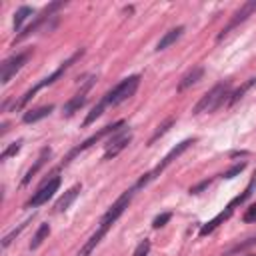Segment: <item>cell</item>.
Masks as SVG:
<instances>
[{
    "label": "cell",
    "instance_id": "obj_24",
    "mask_svg": "<svg viewBox=\"0 0 256 256\" xmlns=\"http://www.w3.org/2000/svg\"><path fill=\"white\" fill-rule=\"evenodd\" d=\"M254 188H256V172H254V176L250 178V182H248V186L244 188V192H242L240 196H236V198H234V200H232L230 204H232L234 208H236L238 204H244V202H246V200H248V198L252 196V192H254Z\"/></svg>",
    "mask_w": 256,
    "mask_h": 256
},
{
    "label": "cell",
    "instance_id": "obj_33",
    "mask_svg": "<svg viewBox=\"0 0 256 256\" xmlns=\"http://www.w3.org/2000/svg\"><path fill=\"white\" fill-rule=\"evenodd\" d=\"M246 154H248L246 150H240V152H238V150H234V152H230V158H238V156H246Z\"/></svg>",
    "mask_w": 256,
    "mask_h": 256
},
{
    "label": "cell",
    "instance_id": "obj_14",
    "mask_svg": "<svg viewBox=\"0 0 256 256\" xmlns=\"http://www.w3.org/2000/svg\"><path fill=\"white\" fill-rule=\"evenodd\" d=\"M232 214H234V206H232V204H228V206H226L222 212H218L210 222H206V224H202V226H200V236H208V234H212V232H214L220 224H224Z\"/></svg>",
    "mask_w": 256,
    "mask_h": 256
},
{
    "label": "cell",
    "instance_id": "obj_12",
    "mask_svg": "<svg viewBox=\"0 0 256 256\" xmlns=\"http://www.w3.org/2000/svg\"><path fill=\"white\" fill-rule=\"evenodd\" d=\"M132 142V134L130 132H124V134H114L110 136L108 144H106V152L102 156V160H110V158H116L124 148H128V144Z\"/></svg>",
    "mask_w": 256,
    "mask_h": 256
},
{
    "label": "cell",
    "instance_id": "obj_5",
    "mask_svg": "<svg viewBox=\"0 0 256 256\" xmlns=\"http://www.w3.org/2000/svg\"><path fill=\"white\" fill-rule=\"evenodd\" d=\"M126 126V120H118V122H114V124H108V126H104V128H100L96 134H92L90 138H86L82 144H78V146H74L70 152H68V156L64 158V162H62V166H66L70 160H74V156H78L80 152H84V150H88L90 146H94L96 142H100L102 138H106V136H114L116 132H120L122 128Z\"/></svg>",
    "mask_w": 256,
    "mask_h": 256
},
{
    "label": "cell",
    "instance_id": "obj_6",
    "mask_svg": "<svg viewBox=\"0 0 256 256\" xmlns=\"http://www.w3.org/2000/svg\"><path fill=\"white\" fill-rule=\"evenodd\" d=\"M62 6H64V2H52V4H48V6H46V8H44L36 18H34V22H32V24H28V26H26V28H24L16 38H14V44H16V42H22V40H26L28 36H32L34 32H38V28H42L50 18H56V10H60Z\"/></svg>",
    "mask_w": 256,
    "mask_h": 256
},
{
    "label": "cell",
    "instance_id": "obj_16",
    "mask_svg": "<svg viewBox=\"0 0 256 256\" xmlns=\"http://www.w3.org/2000/svg\"><path fill=\"white\" fill-rule=\"evenodd\" d=\"M202 76H204V68H202V66L190 68V70L180 78V82H178V92H184L186 88H190L192 84H196L198 80H202Z\"/></svg>",
    "mask_w": 256,
    "mask_h": 256
},
{
    "label": "cell",
    "instance_id": "obj_11",
    "mask_svg": "<svg viewBox=\"0 0 256 256\" xmlns=\"http://www.w3.org/2000/svg\"><path fill=\"white\" fill-rule=\"evenodd\" d=\"M94 80H96V76H88V80L82 84L80 92H76L70 100H66V104L62 106V114H64V116H72L74 112H78V110L86 104V100H88V90L92 88Z\"/></svg>",
    "mask_w": 256,
    "mask_h": 256
},
{
    "label": "cell",
    "instance_id": "obj_18",
    "mask_svg": "<svg viewBox=\"0 0 256 256\" xmlns=\"http://www.w3.org/2000/svg\"><path fill=\"white\" fill-rule=\"evenodd\" d=\"M184 34V26H176V28H170L160 40H158V44H156V50L160 52V50H166L168 46H172L180 36Z\"/></svg>",
    "mask_w": 256,
    "mask_h": 256
},
{
    "label": "cell",
    "instance_id": "obj_34",
    "mask_svg": "<svg viewBox=\"0 0 256 256\" xmlns=\"http://www.w3.org/2000/svg\"><path fill=\"white\" fill-rule=\"evenodd\" d=\"M6 130H8V124L4 122V124H2V130H0V136H4V134H6Z\"/></svg>",
    "mask_w": 256,
    "mask_h": 256
},
{
    "label": "cell",
    "instance_id": "obj_22",
    "mask_svg": "<svg viewBox=\"0 0 256 256\" xmlns=\"http://www.w3.org/2000/svg\"><path fill=\"white\" fill-rule=\"evenodd\" d=\"M32 14H34V8H30V6H20V8L14 12V22H12L14 32H18L20 26L24 24V20H26L28 16H32Z\"/></svg>",
    "mask_w": 256,
    "mask_h": 256
},
{
    "label": "cell",
    "instance_id": "obj_29",
    "mask_svg": "<svg viewBox=\"0 0 256 256\" xmlns=\"http://www.w3.org/2000/svg\"><path fill=\"white\" fill-rule=\"evenodd\" d=\"M242 222H246V224H254V222H256V204H250V206L244 210Z\"/></svg>",
    "mask_w": 256,
    "mask_h": 256
},
{
    "label": "cell",
    "instance_id": "obj_15",
    "mask_svg": "<svg viewBox=\"0 0 256 256\" xmlns=\"http://www.w3.org/2000/svg\"><path fill=\"white\" fill-rule=\"evenodd\" d=\"M80 190H82V184H74L72 188H68L58 200H56V204H54V208H56V212H64V210H68L70 208V204L76 200V196L80 194Z\"/></svg>",
    "mask_w": 256,
    "mask_h": 256
},
{
    "label": "cell",
    "instance_id": "obj_28",
    "mask_svg": "<svg viewBox=\"0 0 256 256\" xmlns=\"http://www.w3.org/2000/svg\"><path fill=\"white\" fill-rule=\"evenodd\" d=\"M246 168V162H238V164H234L232 168H228L224 174H222V178H226V180H230V178H234V176H238L242 170Z\"/></svg>",
    "mask_w": 256,
    "mask_h": 256
},
{
    "label": "cell",
    "instance_id": "obj_32",
    "mask_svg": "<svg viewBox=\"0 0 256 256\" xmlns=\"http://www.w3.org/2000/svg\"><path fill=\"white\" fill-rule=\"evenodd\" d=\"M148 252H150V240H142L138 246H136V250H134V254L132 256H148Z\"/></svg>",
    "mask_w": 256,
    "mask_h": 256
},
{
    "label": "cell",
    "instance_id": "obj_13",
    "mask_svg": "<svg viewBox=\"0 0 256 256\" xmlns=\"http://www.w3.org/2000/svg\"><path fill=\"white\" fill-rule=\"evenodd\" d=\"M50 156H52V150H50L48 146H44V148L40 150V154H38V158L34 160V164H32V166H30V168L26 170V174H24V178L20 180V184H22V186H26V184H30V182H32V178H34V176H36V174H38V172H40V170L44 168V164H46V162L50 160Z\"/></svg>",
    "mask_w": 256,
    "mask_h": 256
},
{
    "label": "cell",
    "instance_id": "obj_4",
    "mask_svg": "<svg viewBox=\"0 0 256 256\" xmlns=\"http://www.w3.org/2000/svg\"><path fill=\"white\" fill-rule=\"evenodd\" d=\"M138 86H140V74H132V76L120 80L112 90H108L104 94V100H106L108 106H118L120 102H124L130 96H134V92L138 90Z\"/></svg>",
    "mask_w": 256,
    "mask_h": 256
},
{
    "label": "cell",
    "instance_id": "obj_10",
    "mask_svg": "<svg viewBox=\"0 0 256 256\" xmlns=\"http://www.w3.org/2000/svg\"><path fill=\"white\" fill-rule=\"evenodd\" d=\"M194 142H196V138H186V140H182L180 144H176V146H174V148H172V150H170V152H168V154H166V156L160 160V164H158V166H156L152 172H146L148 180L152 182L154 178H158V176H160V174H162V172H164V170H166V168H168V166H170V164H172V162H174V160H176V158H178L182 152H186V150H188V148H190Z\"/></svg>",
    "mask_w": 256,
    "mask_h": 256
},
{
    "label": "cell",
    "instance_id": "obj_9",
    "mask_svg": "<svg viewBox=\"0 0 256 256\" xmlns=\"http://www.w3.org/2000/svg\"><path fill=\"white\" fill-rule=\"evenodd\" d=\"M60 182H62V178L60 176H52V178H48L30 198H28V202L24 204L26 208H38V206H42V204H46L52 196H54V192L60 188Z\"/></svg>",
    "mask_w": 256,
    "mask_h": 256
},
{
    "label": "cell",
    "instance_id": "obj_3",
    "mask_svg": "<svg viewBox=\"0 0 256 256\" xmlns=\"http://www.w3.org/2000/svg\"><path fill=\"white\" fill-rule=\"evenodd\" d=\"M230 80H222V82H218V84H214L198 102H196V106L192 108V114L194 116H200V114H204V112H212V110H216V108H220L222 104H226L228 102V96H230Z\"/></svg>",
    "mask_w": 256,
    "mask_h": 256
},
{
    "label": "cell",
    "instance_id": "obj_21",
    "mask_svg": "<svg viewBox=\"0 0 256 256\" xmlns=\"http://www.w3.org/2000/svg\"><path fill=\"white\" fill-rule=\"evenodd\" d=\"M108 104H106V100H104V96L96 102V106L86 114V118H84V122H82V126H90L92 122H96V118H100L102 114H104V108H106Z\"/></svg>",
    "mask_w": 256,
    "mask_h": 256
},
{
    "label": "cell",
    "instance_id": "obj_1",
    "mask_svg": "<svg viewBox=\"0 0 256 256\" xmlns=\"http://www.w3.org/2000/svg\"><path fill=\"white\" fill-rule=\"evenodd\" d=\"M134 192H136V186H132V188H128V190H124L118 198H116V202L108 208V212L102 216V220H100V226L96 228V232L84 242V246L78 250V256H90L94 250H96V246L102 242V238L108 234V230L114 226V222L124 214V210L128 208V204L132 202V198H134Z\"/></svg>",
    "mask_w": 256,
    "mask_h": 256
},
{
    "label": "cell",
    "instance_id": "obj_7",
    "mask_svg": "<svg viewBox=\"0 0 256 256\" xmlns=\"http://www.w3.org/2000/svg\"><path fill=\"white\" fill-rule=\"evenodd\" d=\"M32 56V48H26L22 52H16L14 56L6 58L2 64H0V82L2 84H8L12 80V76H16V72L28 62V58Z\"/></svg>",
    "mask_w": 256,
    "mask_h": 256
},
{
    "label": "cell",
    "instance_id": "obj_31",
    "mask_svg": "<svg viewBox=\"0 0 256 256\" xmlns=\"http://www.w3.org/2000/svg\"><path fill=\"white\" fill-rule=\"evenodd\" d=\"M170 218H172L170 212H162V214H158V216L152 220V228H160V226H164L166 222H170Z\"/></svg>",
    "mask_w": 256,
    "mask_h": 256
},
{
    "label": "cell",
    "instance_id": "obj_19",
    "mask_svg": "<svg viewBox=\"0 0 256 256\" xmlns=\"http://www.w3.org/2000/svg\"><path fill=\"white\" fill-rule=\"evenodd\" d=\"M254 84H256V78H248L246 82H242V84H240V86H238V88H236L234 92H230V96H228V102H226V106H234L236 102H240V100L244 98V94H246V92H248V90H250V88H252Z\"/></svg>",
    "mask_w": 256,
    "mask_h": 256
},
{
    "label": "cell",
    "instance_id": "obj_27",
    "mask_svg": "<svg viewBox=\"0 0 256 256\" xmlns=\"http://www.w3.org/2000/svg\"><path fill=\"white\" fill-rule=\"evenodd\" d=\"M22 148V140H16V142H12V144H8L4 150H2V154H0V160H8L10 156H14L18 150Z\"/></svg>",
    "mask_w": 256,
    "mask_h": 256
},
{
    "label": "cell",
    "instance_id": "obj_23",
    "mask_svg": "<svg viewBox=\"0 0 256 256\" xmlns=\"http://www.w3.org/2000/svg\"><path fill=\"white\" fill-rule=\"evenodd\" d=\"M252 246H256V236H252V238H246L244 242H238V244H234L232 248H228L222 256H236V254H242L244 250H248V248H252Z\"/></svg>",
    "mask_w": 256,
    "mask_h": 256
},
{
    "label": "cell",
    "instance_id": "obj_8",
    "mask_svg": "<svg viewBox=\"0 0 256 256\" xmlns=\"http://www.w3.org/2000/svg\"><path fill=\"white\" fill-rule=\"evenodd\" d=\"M254 12H256V0H248V2H244V4L234 12V16L228 20V24L220 30V34L216 36V42H222V40H224V38H226L234 28H238L242 22H246Z\"/></svg>",
    "mask_w": 256,
    "mask_h": 256
},
{
    "label": "cell",
    "instance_id": "obj_30",
    "mask_svg": "<svg viewBox=\"0 0 256 256\" xmlns=\"http://www.w3.org/2000/svg\"><path fill=\"white\" fill-rule=\"evenodd\" d=\"M212 180H214V178H206V180H202V182H198V184L190 186V190H188V192H190V194H200V192H204V190L212 184Z\"/></svg>",
    "mask_w": 256,
    "mask_h": 256
},
{
    "label": "cell",
    "instance_id": "obj_26",
    "mask_svg": "<svg viewBox=\"0 0 256 256\" xmlns=\"http://www.w3.org/2000/svg\"><path fill=\"white\" fill-rule=\"evenodd\" d=\"M28 224H30V218H28V220H24V222H22L18 228H14L12 232H8V234L2 238V246H4V248H8V246L12 244V240H14V238H16V236H18V234H20V232H22V230L28 226Z\"/></svg>",
    "mask_w": 256,
    "mask_h": 256
},
{
    "label": "cell",
    "instance_id": "obj_25",
    "mask_svg": "<svg viewBox=\"0 0 256 256\" xmlns=\"http://www.w3.org/2000/svg\"><path fill=\"white\" fill-rule=\"evenodd\" d=\"M174 122H176V120H174V116L166 118V120H164V122H162V124H160V126L156 128V132H154V134L150 136V140H148V146H152V144H154V142H156V140H158L160 136H164V134H166V132H168V130H170V128L174 126Z\"/></svg>",
    "mask_w": 256,
    "mask_h": 256
},
{
    "label": "cell",
    "instance_id": "obj_17",
    "mask_svg": "<svg viewBox=\"0 0 256 256\" xmlns=\"http://www.w3.org/2000/svg\"><path fill=\"white\" fill-rule=\"evenodd\" d=\"M52 110H54V104H46V106H38V108L26 110V112L22 114V122H24V124H34V122L46 118Z\"/></svg>",
    "mask_w": 256,
    "mask_h": 256
},
{
    "label": "cell",
    "instance_id": "obj_35",
    "mask_svg": "<svg viewBox=\"0 0 256 256\" xmlns=\"http://www.w3.org/2000/svg\"><path fill=\"white\" fill-rule=\"evenodd\" d=\"M246 256H254V254H246Z\"/></svg>",
    "mask_w": 256,
    "mask_h": 256
},
{
    "label": "cell",
    "instance_id": "obj_2",
    "mask_svg": "<svg viewBox=\"0 0 256 256\" xmlns=\"http://www.w3.org/2000/svg\"><path fill=\"white\" fill-rule=\"evenodd\" d=\"M82 56H84V48H78V50H76L70 58H66V60H64V62H62V64H60L52 74H48V76H46V78H42L36 86H32L30 90H26V92H24V94L14 102V112H16V110H22V108H24V106H26V104L36 96V92H38V90H42V88H46V86H52L56 80H60V78L70 70V66H72L76 60H80Z\"/></svg>",
    "mask_w": 256,
    "mask_h": 256
},
{
    "label": "cell",
    "instance_id": "obj_20",
    "mask_svg": "<svg viewBox=\"0 0 256 256\" xmlns=\"http://www.w3.org/2000/svg\"><path fill=\"white\" fill-rule=\"evenodd\" d=\"M48 236H50V224H48V222H44V224H40V226H38V230H36L34 238L30 240V250L40 248V246H42V242H44Z\"/></svg>",
    "mask_w": 256,
    "mask_h": 256
}]
</instances>
